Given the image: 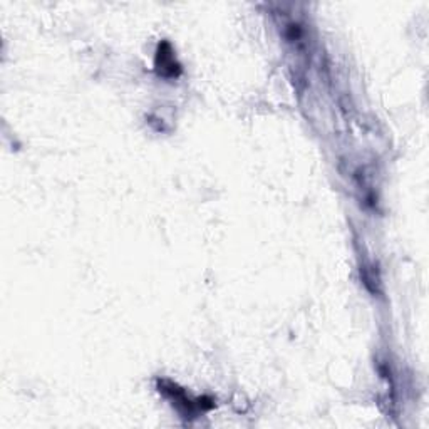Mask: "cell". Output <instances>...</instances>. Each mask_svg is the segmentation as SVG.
I'll return each instance as SVG.
<instances>
[{
	"label": "cell",
	"mask_w": 429,
	"mask_h": 429,
	"mask_svg": "<svg viewBox=\"0 0 429 429\" xmlns=\"http://www.w3.org/2000/svg\"><path fill=\"white\" fill-rule=\"evenodd\" d=\"M156 69H158L159 74L163 76H170V78H175V76L180 74V64L176 62L173 49L168 42L159 44L158 52H156Z\"/></svg>",
	"instance_id": "obj_1"
}]
</instances>
